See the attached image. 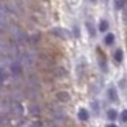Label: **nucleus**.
<instances>
[{
    "label": "nucleus",
    "instance_id": "1",
    "mask_svg": "<svg viewBox=\"0 0 127 127\" xmlns=\"http://www.w3.org/2000/svg\"><path fill=\"white\" fill-rule=\"evenodd\" d=\"M8 23V15L3 6H0V29H4Z\"/></svg>",
    "mask_w": 127,
    "mask_h": 127
},
{
    "label": "nucleus",
    "instance_id": "2",
    "mask_svg": "<svg viewBox=\"0 0 127 127\" xmlns=\"http://www.w3.org/2000/svg\"><path fill=\"white\" fill-rule=\"evenodd\" d=\"M52 33L55 34V36H58V37H60V38H70V32L67 30V29H63V28H55L52 30Z\"/></svg>",
    "mask_w": 127,
    "mask_h": 127
},
{
    "label": "nucleus",
    "instance_id": "3",
    "mask_svg": "<svg viewBox=\"0 0 127 127\" xmlns=\"http://www.w3.org/2000/svg\"><path fill=\"white\" fill-rule=\"evenodd\" d=\"M107 96H108V100H109V101H112V102L118 101V92H116L115 88H109V89H108V90H107Z\"/></svg>",
    "mask_w": 127,
    "mask_h": 127
},
{
    "label": "nucleus",
    "instance_id": "4",
    "mask_svg": "<svg viewBox=\"0 0 127 127\" xmlns=\"http://www.w3.org/2000/svg\"><path fill=\"white\" fill-rule=\"evenodd\" d=\"M78 118H79V120H88V119H89L88 111L83 109V108H81V109L78 111Z\"/></svg>",
    "mask_w": 127,
    "mask_h": 127
},
{
    "label": "nucleus",
    "instance_id": "5",
    "mask_svg": "<svg viewBox=\"0 0 127 127\" xmlns=\"http://www.w3.org/2000/svg\"><path fill=\"white\" fill-rule=\"evenodd\" d=\"M58 98H59V101L66 102V101L70 100V96H68V93H66V92H60V93H58Z\"/></svg>",
    "mask_w": 127,
    "mask_h": 127
},
{
    "label": "nucleus",
    "instance_id": "6",
    "mask_svg": "<svg viewBox=\"0 0 127 127\" xmlns=\"http://www.w3.org/2000/svg\"><path fill=\"white\" fill-rule=\"evenodd\" d=\"M113 40H115V36H113L112 33H109V34H107V36H105V38H104V42L107 45H111L113 42Z\"/></svg>",
    "mask_w": 127,
    "mask_h": 127
},
{
    "label": "nucleus",
    "instance_id": "7",
    "mask_svg": "<svg viewBox=\"0 0 127 127\" xmlns=\"http://www.w3.org/2000/svg\"><path fill=\"white\" fill-rule=\"evenodd\" d=\"M107 115H108V119H111V120H115V119L118 118V112H116L115 109H109L107 112Z\"/></svg>",
    "mask_w": 127,
    "mask_h": 127
},
{
    "label": "nucleus",
    "instance_id": "8",
    "mask_svg": "<svg viewBox=\"0 0 127 127\" xmlns=\"http://www.w3.org/2000/svg\"><path fill=\"white\" fill-rule=\"evenodd\" d=\"M115 60L118 62V63H120V62L123 60V52H122L120 49H118L115 52Z\"/></svg>",
    "mask_w": 127,
    "mask_h": 127
},
{
    "label": "nucleus",
    "instance_id": "9",
    "mask_svg": "<svg viewBox=\"0 0 127 127\" xmlns=\"http://www.w3.org/2000/svg\"><path fill=\"white\" fill-rule=\"evenodd\" d=\"M124 3H126L124 0H115V1H113V4H115V8H116V10L123 8V7H124Z\"/></svg>",
    "mask_w": 127,
    "mask_h": 127
},
{
    "label": "nucleus",
    "instance_id": "10",
    "mask_svg": "<svg viewBox=\"0 0 127 127\" xmlns=\"http://www.w3.org/2000/svg\"><path fill=\"white\" fill-rule=\"evenodd\" d=\"M92 108H93V111L96 112V115H98V113H100V104H98V101H93V102H92Z\"/></svg>",
    "mask_w": 127,
    "mask_h": 127
},
{
    "label": "nucleus",
    "instance_id": "11",
    "mask_svg": "<svg viewBox=\"0 0 127 127\" xmlns=\"http://www.w3.org/2000/svg\"><path fill=\"white\" fill-rule=\"evenodd\" d=\"M100 30H101V32L108 30V22H107V21H104V19H102L101 22H100Z\"/></svg>",
    "mask_w": 127,
    "mask_h": 127
},
{
    "label": "nucleus",
    "instance_id": "12",
    "mask_svg": "<svg viewBox=\"0 0 127 127\" xmlns=\"http://www.w3.org/2000/svg\"><path fill=\"white\" fill-rule=\"evenodd\" d=\"M86 28H88V30H89V34H90L92 37H94V36H96V32L93 30V26L90 25V22H86Z\"/></svg>",
    "mask_w": 127,
    "mask_h": 127
},
{
    "label": "nucleus",
    "instance_id": "13",
    "mask_svg": "<svg viewBox=\"0 0 127 127\" xmlns=\"http://www.w3.org/2000/svg\"><path fill=\"white\" fill-rule=\"evenodd\" d=\"M122 120H123V122H127V109L122 112Z\"/></svg>",
    "mask_w": 127,
    "mask_h": 127
},
{
    "label": "nucleus",
    "instance_id": "14",
    "mask_svg": "<svg viewBox=\"0 0 127 127\" xmlns=\"http://www.w3.org/2000/svg\"><path fill=\"white\" fill-rule=\"evenodd\" d=\"M30 127H42V124L40 123V122H34V123L30 124Z\"/></svg>",
    "mask_w": 127,
    "mask_h": 127
},
{
    "label": "nucleus",
    "instance_id": "15",
    "mask_svg": "<svg viewBox=\"0 0 127 127\" xmlns=\"http://www.w3.org/2000/svg\"><path fill=\"white\" fill-rule=\"evenodd\" d=\"M108 127H116V126H115V124H109Z\"/></svg>",
    "mask_w": 127,
    "mask_h": 127
},
{
    "label": "nucleus",
    "instance_id": "16",
    "mask_svg": "<svg viewBox=\"0 0 127 127\" xmlns=\"http://www.w3.org/2000/svg\"><path fill=\"white\" fill-rule=\"evenodd\" d=\"M90 1H96V0H90Z\"/></svg>",
    "mask_w": 127,
    "mask_h": 127
}]
</instances>
